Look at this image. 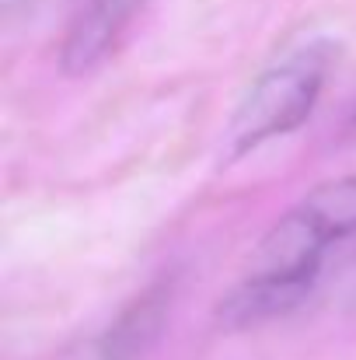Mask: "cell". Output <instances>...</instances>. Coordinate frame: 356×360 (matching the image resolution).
Segmentation results:
<instances>
[{"instance_id":"6da1fadb","label":"cell","mask_w":356,"mask_h":360,"mask_svg":"<svg viewBox=\"0 0 356 360\" xmlns=\"http://www.w3.org/2000/svg\"><path fill=\"white\" fill-rule=\"evenodd\" d=\"M346 238H356V175L322 182L262 235L241 283L220 297L217 322L251 329L294 311L308 301L329 248Z\"/></svg>"},{"instance_id":"7a4b0ae2","label":"cell","mask_w":356,"mask_h":360,"mask_svg":"<svg viewBox=\"0 0 356 360\" xmlns=\"http://www.w3.org/2000/svg\"><path fill=\"white\" fill-rule=\"evenodd\" d=\"M332 63H336V46L329 39H311L283 53L276 63H269L251 81V88L244 91L241 105L224 129V140H228L224 158L237 161L251 154L255 147L297 129L315 112Z\"/></svg>"},{"instance_id":"3957f363","label":"cell","mask_w":356,"mask_h":360,"mask_svg":"<svg viewBox=\"0 0 356 360\" xmlns=\"http://www.w3.org/2000/svg\"><path fill=\"white\" fill-rule=\"evenodd\" d=\"M171 297L175 283L157 280L140 297H133L102 333L81 336L46 360H140L161 340L171 315Z\"/></svg>"},{"instance_id":"277c9868","label":"cell","mask_w":356,"mask_h":360,"mask_svg":"<svg viewBox=\"0 0 356 360\" xmlns=\"http://www.w3.org/2000/svg\"><path fill=\"white\" fill-rule=\"evenodd\" d=\"M143 4L147 0H84L60 42V70L70 77L98 70L119 49Z\"/></svg>"},{"instance_id":"5b68a950","label":"cell","mask_w":356,"mask_h":360,"mask_svg":"<svg viewBox=\"0 0 356 360\" xmlns=\"http://www.w3.org/2000/svg\"><path fill=\"white\" fill-rule=\"evenodd\" d=\"M346 129L356 136V105H353V112H350V120H346Z\"/></svg>"},{"instance_id":"8992f818","label":"cell","mask_w":356,"mask_h":360,"mask_svg":"<svg viewBox=\"0 0 356 360\" xmlns=\"http://www.w3.org/2000/svg\"><path fill=\"white\" fill-rule=\"evenodd\" d=\"M18 4H25V0H4V7H7V14H11V11H18Z\"/></svg>"}]
</instances>
